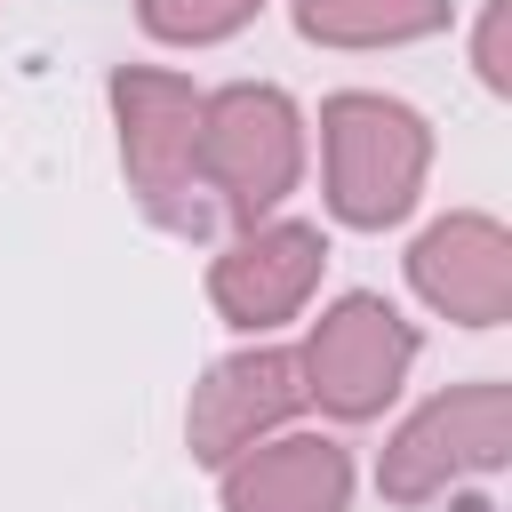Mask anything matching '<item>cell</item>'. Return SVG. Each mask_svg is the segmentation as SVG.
I'll list each match as a JSON object with an SVG mask.
<instances>
[{
  "label": "cell",
  "mask_w": 512,
  "mask_h": 512,
  "mask_svg": "<svg viewBox=\"0 0 512 512\" xmlns=\"http://www.w3.org/2000/svg\"><path fill=\"white\" fill-rule=\"evenodd\" d=\"M312 280H320V232H312V224H264V232H248L240 248H224L216 272H208L216 312H224L232 328H272V320H288V312L312 296Z\"/></svg>",
  "instance_id": "8"
},
{
  "label": "cell",
  "mask_w": 512,
  "mask_h": 512,
  "mask_svg": "<svg viewBox=\"0 0 512 512\" xmlns=\"http://www.w3.org/2000/svg\"><path fill=\"white\" fill-rule=\"evenodd\" d=\"M296 400H304V368H296L288 352H240V360H224V368L192 392V456H200V464H232V456L256 448V432H272Z\"/></svg>",
  "instance_id": "7"
},
{
  "label": "cell",
  "mask_w": 512,
  "mask_h": 512,
  "mask_svg": "<svg viewBox=\"0 0 512 512\" xmlns=\"http://www.w3.org/2000/svg\"><path fill=\"white\" fill-rule=\"evenodd\" d=\"M408 272H416L424 304H440L464 328H496L512 312V240H504L496 216H448V224H432L416 240Z\"/></svg>",
  "instance_id": "6"
},
{
  "label": "cell",
  "mask_w": 512,
  "mask_h": 512,
  "mask_svg": "<svg viewBox=\"0 0 512 512\" xmlns=\"http://www.w3.org/2000/svg\"><path fill=\"white\" fill-rule=\"evenodd\" d=\"M504 440H512V384H464V392H440L424 416L400 424L376 480L392 504H424L456 472H488L504 456Z\"/></svg>",
  "instance_id": "4"
},
{
  "label": "cell",
  "mask_w": 512,
  "mask_h": 512,
  "mask_svg": "<svg viewBox=\"0 0 512 512\" xmlns=\"http://www.w3.org/2000/svg\"><path fill=\"white\" fill-rule=\"evenodd\" d=\"M504 40H512V0H488V16H480V80H488V88H512Z\"/></svg>",
  "instance_id": "12"
},
{
  "label": "cell",
  "mask_w": 512,
  "mask_h": 512,
  "mask_svg": "<svg viewBox=\"0 0 512 512\" xmlns=\"http://www.w3.org/2000/svg\"><path fill=\"white\" fill-rule=\"evenodd\" d=\"M352 496V464L336 440H272V448H240L224 472V504L232 512H344Z\"/></svg>",
  "instance_id": "9"
},
{
  "label": "cell",
  "mask_w": 512,
  "mask_h": 512,
  "mask_svg": "<svg viewBox=\"0 0 512 512\" xmlns=\"http://www.w3.org/2000/svg\"><path fill=\"white\" fill-rule=\"evenodd\" d=\"M304 168V136L280 88H224L216 104H200V176L224 192L232 216H264Z\"/></svg>",
  "instance_id": "2"
},
{
  "label": "cell",
  "mask_w": 512,
  "mask_h": 512,
  "mask_svg": "<svg viewBox=\"0 0 512 512\" xmlns=\"http://www.w3.org/2000/svg\"><path fill=\"white\" fill-rule=\"evenodd\" d=\"M320 128H328V208L344 224H392L432 160L424 120L392 96H336Z\"/></svg>",
  "instance_id": "1"
},
{
  "label": "cell",
  "mask_w": 512,
  "mask_h": 512,
  "mask_svg": "<svg viewBox=\"0 0 512 512\" xmlns=\"http://www.w3.org/2000/svg\"><path fill=\"white\" fill-rule=\"evenodd\" d=\"M304 40L328 48H384V40H424L448 24V0H296Z\"/></svg>",
  "instance_id": "10"
},
{
  "label": "cell",
  "mask_w": 512,
  "mask_h": 512,
  "mask_svg": "<svg viewBox=\"0 0 512 512\" xmlns=\"http://www.w3.org/2000/svg\"><path fill=\"white\" fill-rule=\"evenodd\" d=\"M200 104L184 80L168 72H120L112 80V112H120V160H128V184L184 232H200V200L192 192V168H200Z\"/></svg>",
  "instance_id": "3"
},
{
  "label": "cell",
  "mask_w": 512,
  "mask_h": 512,
  "mask_svg": "<svg viewBox=\"0 0 512 512\" xmlns=\"http://www.w3.org/2000/svg\"><path fill=\"white\" fill-rule=\"evenodd\" d=\"M256 8L264 0H144V32H160V40H224Z\"/></svg>",
  "instance_id": "11"
},
{
  "label": "cell",
  "mask_w": 512,
  "mask_h": 512,
  "mask_svg": "<svg viewBox=\"0 0 512 512\" xmlns=\"http://www.w3.org/2000/svg\"><path fill=\"white\" fill-rule=\"evenodd\" d=\"M408 360H416V336H408V320L392 312V304H376V296H344L336 312H320V328H312V344H304V392L320 400V408H336V416H376L392 392H400V376H408Z\"/></svg>",
  "instance_id": "5"
}]
</instances>
